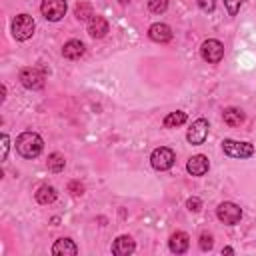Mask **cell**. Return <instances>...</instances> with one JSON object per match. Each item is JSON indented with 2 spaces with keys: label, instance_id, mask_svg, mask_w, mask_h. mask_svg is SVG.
I'll use <instances>...</instances> for the list:
<instances>
[{
  "label": "cell",
  "instance_id": "10",
  "mask_svg": "<svg viewBox=\"0 0 256 256\" xmlns=\"http://www.w3.org/2000/svg\"><path fill=\"white\" fill-rule=\"evenodd\" d=\"M148 38L152 42H158V44H164V42H170L172 40V28L168 24H162V22H156L148 28Z\"/></svg>",
  "mask_w": 256,
  "mask_h": 256
},
{
  "label": "cell",
  "instance_id": "21",
  "mask_svg": "<svg viewBox=\"0 0 256 256\" xmlns=\"http://www.w3.org/2000/svg\"><path fill=\"white\" fill-rule=\"evenodd\" d=\"M46 166H48L50 172H62L64 166H66V160H64V156H62L60 152H52V154L48 156Z\"/></svg>",
  "mask_w": 256,
  "mask_h": 256
},
{
  "label": "cell",
  "instance_id": "4",
  "mask_svg": "<svg viewBox=\"0 0 256 256\" xmlns=\"http://www.w3.org/2000/svg\"><path fill=\"white\" fill-rule=\"evenodd\" d=\"M174 160H176L174 150H172V148H166V146H160V148L152 150V154H150V164H152V168H154V170H160V172L170 170V168L174 166Z\"/></svg>",
  "mask_w": 256,
  "mask_h": 256
},
{
  "label": "cell",
  "instance_id": "7",
  "mask_svg": "<svg viewBox=\"0 0 256 256\" xmlns=\"http://www.w3.org/2000/svg\"><path fill=\"white\" fill-rule=\"evenodd\" d=\"M208 130H210L208 120H206V118H196V120L190 124L188 132H186V140H188L192 146H200V144H204V140L208 138Z\"/></svg>",
  "mask_w": 256,
  "mask_h": 256
},
{
  "label": "cell",
  "instance_id": "3",
  "mask_svg": "<svg viewBox=\"0 0 256 256\" xmlns=\"http://www.w3.org/2000/svg\"><path fill=\"white\" fill-rule=\"evenodd\" d=\"M34 30H36V22H34V18L30 14H18L12 20V36L16 40H20V42L32 38Z\"/></svg>",
  "mask_w": 256,
  "mask_h": 256
},
{
  "label": "cell",
  "instance_id": "19",
  "mask_svg": "<svg viewBox=\"0 0 256 256\" xmlns=\"http://www.w3.org/2000/svg\"><path fill=\"white\" fill-rule=\"evenodd\" d=\"M74 14H76V18H78L80 22H90L92 16H94V8H92L90 2L80 0V2L76 4V8H74Z\"/></svg>",
  "mask_w": 256,
  "mask_h": 256
},
{
  "label": "cell",
  "instance_id": "31",
  "mask_svg": "<svg viewBox=\"0 0 256 256\" xmlns=\"http://www.w3.org/2000/svg\"><path fill=\"white\" fill-rule=\"evenodd\" d=\"M118 2H120V4H128L130 0H118Z\"/></svg>",
  "mask_w": 256,
  "mask_h": 256
},
{
  "label": "cell",
  "instance_id": "12",
  "mask_svg": "<svg viewBox=\"0 0 256 256\" xmlns=\"http://www.w3.org/2000/svg\"><path fill=\"white\" fill-rule=\"evenodd\" d=\"M134 250H136V242L128 234H122L112 242V254L116 256H130L134 254Z\"/></svg>",
  "mask_w": 256,
  "mask_h": 256
},
{
  "label": "cell",
  "instance_id": "8",
  "mask_svg": "<svg viewBox=\"0 0 256 256\" xmlns=\"http://www.w3.org/2000/svg\"><path fill=\"white\" fill-rule=\"evenodd\" d=\"M66 8H68L66 0H42V4H40L42 16H44L46 20H50V22L62 20L64 14H66Z\"/></svg>",
  "mask_w": 256,
  "mask_h": 256
},
{
  "label": "cell",
  "instance_id": "26",
  "mask_svg": "<svg viewBox=\"0 0 256 256\" xmlns=\"http://www.w3.org/2000/svg\"><path fill=\"white\" fill-rule=\"evenodd\" d=\"M68 192H72L74 196H82L84 194V186L78 180H72V182H68Z\"/></svg>",
  "mask_w": 256,
  "mask_h": 256
},
{
  "label": "cell",
  "instance_id": "13",
  "mask_svg": "<svg viewBox=\"0 0 256 256\" xmlns=\"http://www.w3.org/2000/svg\"><path fill=\"white\" fill-rule=\"evenodd\" d=\"M168 248H170V252H174V254H184V252L190 248V236H188L186 232H182V230L174 232V234L170 236V240H168Z\"/></svg>",
  "mask_w": 256,
  "mask_h": 256
},
{
  "label": "cell",
  "instance_id": "9",
  "mask_svg": "<svg viewBox=\"0 0 256 256\" xmlns=\"http://www.w3.org/2000/svg\"><path fill=\"white\" fill-rule=\"evenodd\" d=\"M216 216H218L220 222H224L228 226H234L242 218V208L238 204H234V202H222L216 208Z\"/></svg>",
  "mask_w": 256,
  "mask_h": 256
},
{
  "label": "cell",
  "instance_id": "6",
  "mask_svg": "<svg viewBox=\"0 0 256 256\" xmlns=\"http://www.w3.org/2000/svg\"><path fill=\"white\" fill-rule=\"evenodd\" d=\"M44 80H46L44 72L40 68H36V66H28V68H22L20 70V84L24 88H28V90H40V88H44Z\"/></svg>",
  "mask_w": 256,
  "mask_h": 256
},
{
  "label": "cell",
  "instance_id": "17",
  "mask_svg": "<svg viewBox=\"0 0 256 256\" xmlns=\"http://www.w3.org/2000/svg\"><path fill=\"white\" fill-rule=\"evenodd\" d=\"M36 202L38 204H52L54 200H56V196H58V192H56V188L54 186H40L38 190H36Z\"/></svg>",
  "mask_w": 256,
  "mask_h": 256
},
{
  "label": "cell",
  "instance_id": "25",
  "mask_svg": "<svg viewBox=\"0 0 256 256\" xmlns=\"http://www.w3.org/2000/svg\"><path fill=\"white\" fill-rule=\"evenodd\" d=\"M196 4L202 12H214L216 8V0H196Z\"/></svg>",
  "mask_w": 256,
  "mask_h": 256
},
{
  "label": "cell",
  "instance_id": "15",
  "mask_svg": "<svg viewBox=\"0 0 256 256\" xmlns=\"http://www.w3.org/2000/svg\"><path fill=\"white\" fill-rule=\"evenodd\" d=\"M108 20L104 18V16H98V14H94L92 16V20L88 22V34L92 36V38H102V36H106V32H108Z\"/></svg>",
  "mask_w": 256,
  "mask_h": 256
},
{
  "label": "cell",
  "instance_id": "11",
  "mask_svg": "<svg viewBox=\"0 0 256 256\" xmlns=\"http://www.w3.org/2000/svg\"><path fill=\"white\" fill-rule=\"evenodd\" d=\"M208 168H210V162L204 154H196V156L188 158V162H186V170L190 176H204L208 172Z\"/></svg>",
  "mask_w": 256,
  "mask_h": 256
},
{
  "label": "cell",
  "instance_id": "16",
  "mask_svg": "<svg viewBox=\"0 0 256 256\" xmlns=\"http://www.w3.org/2000/svg\"><path fill=\"white\" fill-rule=\"evenodd\" d=\"M86 46L80 42V40H68L64 46H62V56L68 58V60H78L82 54H84Z\"/></svg>",
  "mask_w": 256,
  "mask_h": 256
},
{
  "label": "cell",
  "instance_id": "2",
  "mask_svg": "<svg viewBox=\"0 0 256 256\" xmlns=\"http://www.w3.org/2000/svg\"><path fill=\"white\" fill-rule=\"evenodd\" d=\"M222 150H224L226 156L238 158V160L252 158L254 152H256L254 144H250V142H240V140H232V138H224V140H222Z\"/></svg>",
  "mask_w": 256,
  "mask_h": 256
},
{
  "label": "cell",
  "instance_id": "14",
  "mask_svg": "<svg viewBox=\"0 0 256 256\" xmlns=\"http://www.w3.org/2000/svg\"><path fill=\"white\" fill-rule=\"evenodd\" d=\"M54 256H76L78 254V246L74 244V240L70 238H58L54 244H52V250H50Z\"/></svg>",
  "mask_w": 256,
  "mask_h": 256
},
{
  "label": "cell",
  "instance_id": "27",
  "mask_svg": "<svg viewBox=\"0 0 256 256\" xmlns=\"http://www.w3.org/2000/svg\"><path fill=\"white\" fill-rule=\"evenodd\" d=\"M186 208H188L190 212H198V210L202 208V200H200V198H196V196H192V198H188V200H186Z\"/></svg>",
  "mask_w": 256,
  "mask_h": 256
},
{
  "label": "cell",
  "instance_id": "1",
  "mask_svg": "<svg viewBox=\"0 0 256 256\" xmlns=\"http://www.w3.org/2000/svg\"><path fill=\"white\" fill-rule=\"evenodd\" d=\"M42 148H44V140H42V136L36 134V132L26 130V132H22V134L16 138V152H18L22 158L32 160V158H36V156L42 152Z\"/></svg>",
  "mask_w": 256,
  "mask_h": 256
},
{
  "label": "cell",
  "instance_id": "29",
  "mask_svg": "<svg viewBox=\"0 0 256 256\" xmlns=\"http://www.w3.org/2000/svg\"><path fill=\"white\" fill-rule=\"evenodd\" d=\"M222 254H234V248L226 246V248H222Z\"/></svg>",
  "mask_w": 256,
  "mask_h": 256
},
{
  "label": "cell",
  "instance_id": "18",
  "mask_svg": "<svg viewBox=\"0 0 256 256\" xmlns=\"http://www.w3.org/2000/svg\"><path fill=\"white\" fill-rule=\"evenodd\" d=\"M222 118H224V122L228 124V126H240L242 122H244V112L240 110V108H226L224 112H222Z\"/></svg>",
  "mask_w": 256,
  "mask_h": 256
},
{
  "label": "cell",
  "instance_id": "28",
  "mask_svg": "<svg viewBox=\"0 0 256 256\" xmlns=\"http://www.w3.org/2000/svg\"><path fill=\"white\" fill-rule=\"evenodd\" d=\"M8 148H10L8 134H2V160H6V156H8Z\"/></svg>",
  "mask_w": 256,
  "mask_h": 256
},
{
  "label": "cell",
  "instance_id": "22",
  "mask_svg": "<svg viewBox=\"0 0 256 256\" xmlns=\"http://www.w3.org/2000/svg\"><path fill=\"white\" fill-rule=\"evenodd\" d=\"M148 10L152 14H162L168 10V0H148Z\"/></svg>",
  "mask_w": 256,
  "mask_h": 256
},
{
  "label": "cell",
  "instance_id": "20",
  "mask_svg": "<svg viewBox=\"0 0 256 256\" xmlns=\"http://www.w3.org/2000/svg\"><path fill=\"white\" fill-rule=\"evenodd\" d=\"M186 120H188L186 112H182V110L170 112V114H166V118H164V128H178V126H182Z\"/></svg>",
  "mask_w": 256,
  "mask_h": 256
},
{
  "label": "cell",
  "instance_id": "30",
  "mask_svg": "<svg viewBox=\"0 0 256 256\" xmlns=\"http://www.w3.org/2000/svg\"><path fill=\"white\" fill-rule=\"evenodd\" d=\"M4 98H6V86L2 84V102H4Z\"/></svg>",
  "mask_w": 256,
  "mask_h": 256
},
{
  "label": "cell",
  "instance_id": "5",
  "mask_svg": "<svg viewBox=\"0 0 256 256\" xmlns=\"http://www.w3.org/2000/svg\"><path fill=\"white\" fill-rule=\"evenodd\" d=\"M200 54L204 58V62L208 64H218L222 58H224V44L216 38H208L202 42L200 46Z\"/></svg>",
  "mask_w": 256,
  "mask_h": 256
},
{
  "label": "cell",
  "instance_id": "23",
  "mask_svg": "<svg viewBox=\"0 0 256 256\" xmlns=\"http://www.w3.org/2000/svg\"><path fill=\"white\" fill-rule=\"evenodd\" d=\"M200 250H204V252H208V250H212V244H214V238H212V234H208V232H204V234H200Z\"/></svg>",
  "mask_w": 256,
  "mask_h": 256
},
{
  "label": "cell",
  "instance_id": "24",
  "mask_svg": "<svg viewBox=\"0 0 256 256\" xmlns=\"http://www.w3.org/2000/svg\"><path fill=\"white\" fill-rule=\"evenodd\" d=\"M224 6L228 10V16H236L242 6V0H224Z\"/></svg>",
  "mask_w": 256,
  "mask_h": 256
}]
</instances>
